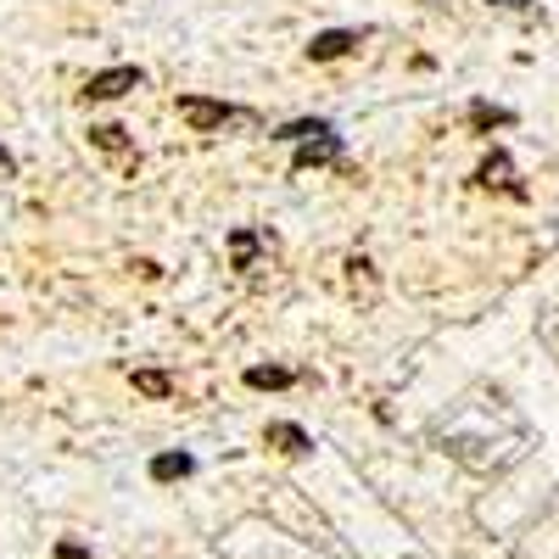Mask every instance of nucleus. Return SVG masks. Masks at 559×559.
<instances>
[{"label":"nucleus","instance_id":"9d476101","mask_svg":"<svg viewBox=\"0 0 559 559\" xmlns=\"http://www.w3.org/2000/svg\"><path fill=\"white\" fill-rule=\"evenodd\" d=\"M134 386L146 392V397H168L174 392V381L163 376V369H134Z\"/></svg>","mask_w":559,"mask_h":559},{"label":"nucleus","instance_id":"20e7f679","mask_svg":"<svg viewBox=\"0 0 559 559\" xmlns=\"http://www.w3.org/2000/svg\"><path fill=\"white\" fill-rule=\"evenodd\" d=\"M336 157H342L336 129H324V134H313V140H302V146H297V168H319V163H336Z\"/></svg>","mask_w":559,"mask_h":559},{"label":"nucleus","instance_id":"7ed1b4c3","mask_svg":"<svg viewBox=\"0 0 559 559\" xmlns=\"http://www.w3.org/2000/svg\"><path fill=\"white\" fill-rule=\"evenodd\" d=\"M358 45V34L353 28H324V34H313V45H308V57L313 62H336V57H347Z\"/></svg>","mask_w":559,"mask_h":559},{"label":"nucleus","instance_id":"4468645a","mask_svg":"<svg viewBox=\"0 0 559 559\" xmlns=\"http://www.w3.org/2000/svg\"><path fill=\"white\" fill-rule=\"evenodd\" d=\"M492 7H509V12H526L532 0H492Z\"/></svg>","mask_w":559,"mask_h":559},{"label":"nucleus","instance_id":"6e6552de","mask_svg":"<svg viewBox=\"0 0 559 559\" xmlns=\"http://www.w3.org/2000/svg\"><path fill=\"white\" fill-rule=\"evenodd\" d=\"M263 437H269V448H280V453H308V448H313L308 431H302V426H286V419H280V426H269Z\"/></svg>","mask_w":559,"mask_h":559},{"label":"nucleus","instance_id":"423d86ee","mask_svg":"<svg viewBox=\"0 0 559 559\" xmlns=\"http://www.w3.org/2000/svg\"><path fill=\"white\" fill-rule=\"evenodd\" d=\"M297 376H292V369L286 364H252L247 369V386H258V392H286Z\"/></svg>","mask_w":559,"mask_h":559},{"label":"nucleus","instance_id":"9b49d317","mask_svg":"<svg viewBox=\"0 0 559 559\" xmlns=\"http://www.w3.org/2000/svg\"><path fill=\"white\" fill-rule=\"evenodd\" d=\"M90 140H96V146H107V152H123V129H118V123H96V129H90Z\"/></svg>","mask_w":559,"mask_h":559},{"label":"nucleus","instance_id":"ddd939ff","mask_svg":"<svg viewBox=\"0 0 559 559\" xmlns=\"http://www.w3.org/2000/svg\"><path fill=\"white\" fill-rule=\"evenodd\" d=\"M12 174H17V163H12V152H7V146H0V179H12Z\"/></svg>","mask_w":559,"mask_h":559},{"label":"nucleus","instance_id":"f03ea898","mask_svg":"<svg viewBox=\"0 0 559 559\" xmlns=\"http://www.w3.org/2000/svg\"><path fill=\"white\" fill-rule=\"evenodd\" d=\"M140 79H146L140 68H107V73H96L84 84V96L90 102H118V96H129V90H140Z\"/></svg>","mask_w":559,"mask_h":559},{"label":"nucleus","instance_id":"1a4fd4ad","mask_svg":"<svg viewBox=\"0 0 559 559\" xmlns=\"http://www.w3.org/2000/svg\"><path fill=\"white\" fill-rule=\"evenodd\" d=\"M471 123H476V129H503V123H515V112H509V107H487V102H476V107H471Z\"/></svg>","mask_w":559,"mask_h":559},{"label":"nucleus","instance_id":"0eeeda50","mask_svg":"<svg viewBox=\"0 0 559 559\" xmlns=\"http://www.w3.org/2000/svg\"><path fill=\"white\" fill-rule=\"evenodd\" d=\"M191 471H197L191 453H157V459H152V481H185Z\"/></svg>","mask_w":559,"mask_h":559},{"label":"nucleus","instance_id":"39448f33","mask_svg":"<svg viewBox=\"0 0 559 559\" xmlns=\"http://www.w3.org/2000/svg\"><path fill=\"white\" fill-rule=\"evenodd\" d=\"M481 185H487V191L498 185V191H509V197H526V191H521V179H515V168H509V157H503V152H492V157L481 163Z\"/></svg>","mask_w":559,"mask_h":559},{"label":"nucleus","instance_id":"f257e3e1","mask_svg":"<svg viewBox=\"0 0 559 559\" xmlns=\"http://www.w3.org/2000/svg\"><path fill=\"white\" fill-rule=\"evenodd\" d=\"M179 118L191 123V129H229V123H241L247 112H241V107H229V102H207V96H185V102H179Z\"/></svg>","mask_w":559,"mask_h":559},{"label":"nucleus","instance_id":"f8f14e48","mask_svg":"<svg viewBox=\"0 0 559 559\" xmlns=\"http://www.w3.org/2000/svg\"><path fill=\"white\" fill-rule=\"evenodd\" d=\"M252 252H258V241L241 229V236H236V263H241V269H252Z\"/></svg>","mask_w":559,"mask_h":559}]
</instances>
